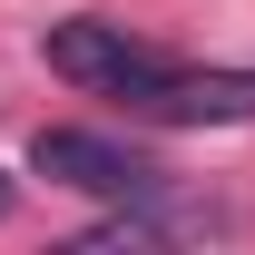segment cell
<instances>
[{
    "label": "cell",
    "mask_w": 255,
    "mask_h": 255,
    "mask_svg": "<svg viewBox=\"0 0 255 255\" xmlns=\"http://www.w3.org/2000/svg\"><path fill=\"white\" fill-rule=\"evenodd\" d=\"M39 59L59 69L69 89H89V98H128V108H147V89L167 79V49H147L128 20H98V10L49 20V30H39Z\"/></svg>",
    "instance_id": "obj_1"
},
{
    "label": "cell",
    "mask_w": 255,
    "mask_h": 255,
    "mask_svg": "<svg viewBox=\"0 0 255 255\" xmlns=\"http://www.w3.org/2000/svg\"><path fill=\"white\" fill-rule=\"evenodd\" d=\"M30 167L49 187H79V196H108V206H137V196L157 187V167L118 147V137H89V128H39L30 137Z\"/></svg>",
    "instance_id": "obj_2"
},
{
    "label": "cell",
    "mask_w": 255,
    "mask_h": 255,
    "mask_svg": "<svg viewBox=\"0 0 255 255\" xmlns=\"http://www.w3.org/2000/svg\"><path fill=\"white\" fill-rule=\"evenodd\" d=\"M137 118L236 128V118H255V69H187V59H167V79L147 89V108H137Z\"/></svg>",
    "instance_id": "obj_3"
},
{
    "label": "cell",
    "mask_w": 255,
    "mask_h": 255,
    "mask_svg": "<svg viewBox=\"0 0 255 255\" xmlns=\"http://www.w3.org/2000/svg\"><path fill=\"white\" fill-rule=\"evenodd\" d=\"M0 216H10V177H0Z\"/></svg>",
    "instance_id": "obj_4"
}]
</instances>
